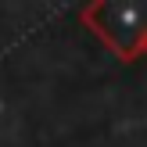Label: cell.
Here are the masks:
<instances>
[{"instance_id": "1", "label": "cell", "mask_w": 147, "mask_h": 147, "mask_svg": "<svg viewBox=\"0 0 147 147\" xmlns=\"http://www.w3.org/2000/svg\"><path fill=\"white\" fill-rule=\"evenodd\" d=\"M83 22L119 61L147 54V0H93L83 7Z\"/></svg>"}]
</instances>
